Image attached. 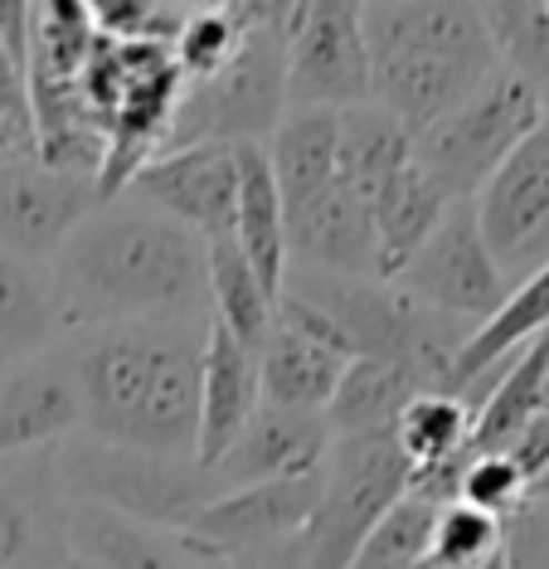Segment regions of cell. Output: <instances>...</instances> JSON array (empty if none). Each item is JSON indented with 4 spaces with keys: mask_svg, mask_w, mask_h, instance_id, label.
I'll return each instance as SVG.
<instances>
[{
    "mask_svg": "<svg viewBox=\"0 0 549 569\" xmlns=\"http://www.w3.org/2000/svg\"><path fill=\"white\" fill-rule=\"evenodd\" d=\"M59 327L112 331L147 321H186L204 302V243L166 214L117 196L54 253Z\"/></svg>",
    "mask_w": 549,
    "mask_h": 569,
    "instance_id": "obj_1",
    "label": "cell"
},
{
    "mask_svg": "<svg viewBox=\"0 0 549 569\" xmlns=\"http://www.w3.org/2000/svg\"><path fill=\"white\" fill-rule=\"evenodd\" d=\"M200 351L204 331L186 321L93 331L69 356L88 438L156 458H194Z\"/></svg>",
    "mask_w": 549,
    "mask_h": 569,
    "instance_id": "obj_2",
    "label": "cell"
},
{
    "mask_svg": "<svg viewBox=\"0 0 549 569\" xmlns=\"http://www.w3.org/2000/svg\"><path fill=\"white\" fill-rule=\"evenodd\" d=\"M370 102L428 132L501 69L481 6H360Z\"/></svg>",
    "mask_w": 549,
    "mask_h": 569,
    "instance_id": "obj_3",
    "label": "cell"
},
{
    "mask_svg": "<svg viewBox=\"0 0 549 569\" xmlns=\"http://www.w3.org/2000/svg\"><path fill=\"white\" fill-rule=\"evenodd\" d=\"M282 24L287 6L253 0V24H248L239 54H233L214 79L186 83L166 137V151L200 147V141H224V147H263L287 118V63H282Z\"/></svg>",
    "mask_w": 549,
    "mask_h": 569,
    "instance_id": "obj_4",
    "label": "cell"
},
{
    "mask_svg": "<svg viewBox=\"0 0 549 569\" xmlns=\"http://www.w3.org/2000/svg\"><path fill=\"white\" fill-rule=\"evenodd\" d=\"M59 482L73 491V501L117 511L156 530H180L204 501L224 491V482L194 458H156V452L98 443V438L63 443Z\"/></svg>",
    "mask_w": 549,
    "mask_h": 569,
    "instance_id": "obj_5",
    "label": "cell"
},
{
    "mask_svg": "<svg viewBox=\"0 0 549 569\" xmlns=\"http://www.w3.org/2000/svg\"><path fill=\"white\" fill-rule=\"evenodd\" d=\"M540 118V98L516 73L496 69L472 98L413 137V166L442 200H477L481 186L501 171V161L530 137Z\"/></svg>",
    "mask_w": 549,
    "mask_h": 569,
    "instance_id": "obj_6",
    "label": "cell"
},
{
    "mask_svg": "<svg viewBox=\"0 0 549 569\" xmlns=\"http://www.w3.org/2000/svg\"><path fill=\"white\" fill-rule=\"evenodd\" d=\"M413 472L395 433L331 438L317 472V507L302 530V569H350L365 536L409 491Z\"/></svg>",
    "mask_w": 549,
    "mask_h": 569,
    "instance_id": "obj_7",
    "label": "cell"
},
{
    "mask_svg": "<svg viewBox=\"0 0 549 569\" xmlns=\"http://www.w3.org/2000/svg\"><path fill=\"white\" fill-rule=\"evenodd\" d=\"M282 63H287V112L292 108L350 112L360 102H370V54H365L360 6H350V0L287 6Z\"/></svg>",
    "mask_w": 549,
    "mask_h": 569,
    "instance_id": "obj_8",
    "label": "cell"
},
{
    "mask_svg": "<svg viewBox=\"0 0 549 569\" xmlns=\"http://www.w3.org/2000/svg\"><path fill=\"white\" fill-rule=\"evenodd\" d=\"M399 292H409L413 302H423L428 312L452 317L462 327H487V321L506 307L511 282L496 268V258L487 249L477 229L472 200L448 204L442 224L428 234V243L418 249L409 263L399 268V278H389Z\"/></svg>",
    "mask_w": 549,
    "mask_h": 569,
    "instance_id": "obj_9",
    "label": "cell"
},
{
    "mask_svg": "<svg viewBox=\"0 0 549 569\" xmlns=\"http://www.w3.org/2000/svg\"><path fill=\"white\" fill-rule=\"evenodd\" d=\"M472 210L506 282H526L549 258V112L481 186Z\"/></svg>",
    "mask_w": 549,
    "mask_h": 569,
    "instance_id": "obj_10",
    "label": "cell"
},
{
    "mask_svg": "<svg viewBox=\"0 0 549 569\" xmlns=\"http://www.w3.org/2000/svg\"><path fill=\"white\" fill-rule=\"evenodd\" d=\"M122 196L190 229L200 243L229 239L233 204H239V147L200 141V147L161 151L127 180Z\"/></svg>",
    "mask_w": 549,
    "mask_h": 569,
    "instance_id": "obj_11",
    "label": "cell"
},
{
    "mask_svg": "<svg viewBox=\"0 0 549 569\" xmlns=\"http://www.w3.org/2000/svg\"><path fill=\"white\" fill-rule=\"evenodd\" d=\"M98 204L102 196L93 176L54 171L39 157L0 161V249L39 268Z\"/></svg>",
    "mask_w": 549,
    "mask_h": 569,
    "instance_id": "obj_12",
    "label": "cell"
},
{
    "mask_svg": "<svg viewBox=\"0 0 549 569\" xmlns=\"http://www.w3.org/2000/svg\"><path fill=\"white\" fill-rule=\"evenodd\" d=\"M311 507H317V477H278V482L219 491L176 536L200 550L204 560H224L239 550L297 540L311 521Z\"/></svg>",
    "mask_w": 549,
    "mask_h": 569,
    "instance_id": "obj_13",
    "label": "cell"
},
{
    "mask_svg": "<svg viewBox=\"0 0 549 569\" xmlns=\"http://www.w3.org/2000/svg\"><path fill=\"white\" fill-rule=\"evenodd\" d=\"M83 429L69 356H30L10 375H0V458H20L34 448H63Z\"/></svg>",
    "mask_w": 549,
    "mask_h": 569,
    "instance_id": "obj_14",
    "label": "cell"
},
{
    "mask_svg": "<svg viewBox=\"0 0 549 569\" xmlns=\"http://www.w3.org/2000/svg\"><path fill=\"white\" fill-rule=\"evenodd\" d=\"M258 405H263L258 351L209 317L200 351V438H194V462L214 472L224 462V452L239 443V433L248 429Z\"/></svg>",
    "mask_w": 549,
    "mask_h": 569,
    "instance_id": "obj_15",
    "label": "cell"
},
{
    "mask_svg": "<svg viewBox=\"0 0 549 569\" xmlns=\"http://www.w3.org/2000/svg\"><path fill=\"white\" fill-rule=\"evenodd\" d=\"M326 452H331V429H326L321 413L258 405V413L248 419L239 443L224 452L214 477L224 482V491L278 482V477H317Z\"/></svg>",
    "mask_w": 549,
    "mask_h": 569,
    "instance_id": "obj_16",
    "label": "cell"
},
{
    "mask_svg": "<svg viewBox=\"0 0 549 569\" xmlns=\"http://www.w3.org/2000/svg\"><path fill=\"white\" fill-rule=\"evenodd\" d=\"M287 258L297 268H317L331 278H379V243H375V219L365 210L360 196L336 180L321 200L302 204L287 214Z\"/></svg>",
    "mask_w": 549,
    "mask_h": 569,
    "instance_id": "obj_17",
    "label": "cell"
},
{
    "mask_svg": "<svg viewBox=\"0 0 549 569\" xmlns=\"http://www.w3.org/2000/svg\"><path fill=\"white\" fill-rule=\"evenodd\" d=\"M63 540H69V555L88 560L93 569H214V560L186 546L176 530L127 521V516L88 507V501L69 507Z\"/></svg>",
    "mask_w": 549,
    "mask_h": 569,
    "instance_id": "obj_18",
    "label": "cell"
},
{
    "mask_svg": "<svg viewBox=\"0 0 549 569\" xmlns=\"http://www.w3.org/2000/svg\"><path fill=\"white\" fill-rule=\"evenodd\" d=\"M268 166L278 180L282 214H297L302 204L321 200L336 186V161H341V112L326 108H292L268 137Z\"/></svg>",
    "mask_w": 549,
    "mask_h": 569,
    "instance_id": "obj_19",
    "label": "cell"
},
{
    "mask_svg": "<svg viewBox=\"0 0 549 569\" xmlns=\"http://www.w3.org/2000/svg\"><path fill=\"white\" fill-rule=\"evenodd\" d=\"M549 405V331L526 341L516 356H506L501 375L491 390L481 395L472 413V438H467V458L481 452H511V443L526 433V423Z\"/></svg>",
    "mask_w": 549,
    "mask_h": 569,
    "instance_id": "obj_20",
    "label": "cell"
},
{
    "mask_svg": "<svg viewBox=\"0 0 549 569\" xmlns=\"http://www.w3.org/2000/svg\"><path fill=\"white\" fill-rule=\"evenodd\" d=\"M350 360L326 351L321 341L282 327L272 317V331L258 346V390H263V405L272 409H297V413H321L331 405L336 385H341Z\"/></svg>",
    "mask_w": 549,
    "mask_h": 569,
    "instance_id": "obj_21",
    "label": "cell"
},
{
    "mask_svg": "<svg viewBox=\"0 0 549 569\" xmlns=\"http://www.w3.org/2000/svg\"><path fill=\"white\" fill-rule=\"evenodd\" d=\"M229 239H233V249L243 253V263L258 273V282L278 297L292 258H287L282 196H278V180H272L263 147H239V204H233Z\"/></svg>",
    "mask_w": 549,
    "mask_h": 569,
    "instance_id": "obj_22",
    "label": "cell"
},
{
    "mask_svg": "<svg viewBox=\"0 0 549 569\" xmlns=\"http://www.w3.org/2000/svg\"><path fill=\"white\" fill-rule=\"evenodd\" d=\"M545 331H549V258L526 282H516L511 297H506V307L487 321V327L472 331V341L462 346V356H457V366H452L448 395L462 399L491 366H501L506 356H516L520 346L535 341V336H545Z\"/></svg>",
    "mask_w": 549,
    "mask_h": 569,
    "instance_id": "obj_23",
    "label": "cell"
},
{
    "mask_svg": "<svg viewBox=\"0 0 549 569\" xmlns=\"http://www.w3.org/2000/svg\"><path fill=\"white\" fill-rule=\"evenodd\" d=\"M448 204L452 200H442L413 161L403 166L395 180L379 186V196L370 200V219H375L379 273H385V282L399 278V268L423 249L428 234H433V229L442 224V214H448Z\"/></svg>",
    "mask_w": 549,
    "mask_h": 569,
    "instance_id": "obj_24",
    "label": "cell"
},
{
    "mask_svg": "<svg viewBox=\"0 0 549 569\" xmlns=\"http://www.w3.org/2000/svg\"><path fill=\"white\" fill-rule=\"evenodd\" d=\"M413 161V132L399 127L385 108L375 102H360V108L341 112V161H336V180L350 190V196L370 200L379 196L385 180H395L403 166Z\"/></svg>",
    "mask_w": 549,
    "mask_h": 569,
    "instance_id": "obj_25",
    "label": "cell"
},
{
    "mask_svg": "<svg viewBox=\"0 0 549 569\" xmlns=\"http://www.w3.org/2000/svg\"><path fill=\"white\" fill-rule=\"evenodd\" d=\"M423 395L403 370L379 366V360H350L341 385H336L331 405L321 409L331 438H370V433H395L399 413L409 399Z\"/></svg>",
    "mask_w": 549,
    "mask_h": 569,
    "instance_id": "obj_26",
    "label": "cell"
},
{
    "mask_svg": "<svg viewBox=\"0 0 549 569\" xmlns=\"http://www.w3.org/2000/svg\"><path fill=\"white\" fill-rule=\"evenodd\" d=\"M204 292H209V307L224 331H233L243 346H263V336L272 331V297L258 273L243 263V253L233 249V239H209L204 243Z\"/></svg>",
    "mask_w": 549,
    "mask_h": 569,
    "instance_id": "obj_27",
    "label": "cell"
},
{
    "mask_svg": "<svg viewBox=\"0 0 549 569\" xmlns=\"http://www.w3.org/2000/svg\"><path fill=\"white\" fill-rule=\"evenodd\" d=\"M54 288L34 263L0 249V366L30 360L54 336Z\"/></svg>",
    "mask_w": 549,
    "mask_h": 569,
    "instance_id": "obj_28",
    "label": "cell"
},
{
    "mask_svg": "<svg viewBox=\"0 0 549 569\" xmlns=\"http://www.w3.org/2000/svg\"><path fill=\"white\" fill-rule=\"evenodd\" d=\"M481 20H487L501 69L516 73L549 112V10L516 0V6H481Z\"/></svg>",
    "mask_w": 549,
    "mask_h": 569,
    "instance_id": "obj_29",
    "label": "cell"
},
{
    "mask_svg": "<svg viewBox=\"0 0 549 569\" xmlns=\"http://www.w3.org/2000/svg\"><path fill=\"white\" fill-rule=\"evenodd\" d=\"M248 24H253V0H243V6H190V16L171 44L180 79L186 83L214 79V73L239 54Z\"/></svg>",
    "mask_w": 549,
    "mask_h": 569,
    "instance_id": "obj_30",
    "label": "cell"
},
{
    "mask_svg": "<svg viewBox=\"0 0 549 569\" xmlns=\"http://www.w3.org/2000/svg\"><path fill=\"white\" fill-rule=\"evenodd\" d=\"M433 521H438V501L423 491H403V497L375 521V530L365 536V546L350 569H409L413 560L428 555L433 540Z\"/></svg>",
    "mask_w": 549,
    "mask_h": 569,
    "instance_id": "obj_31",
    "label": "cell"
},
{
    "mask_svg": "<svg viewBox=\"0 0 549 569\" xmlns=\"http://www.w3.org/2000/svg\"><path fill=\"white\" fill-rule=\"evenodd\" d=\"M190 6L176 0H88V20L112 44H176Z\"/></svg>",
    "mask_w": 549,
    "mask_h": 569,
    "instance_id": "obj_32",
    "label": "cell"
},
{
    "mask_svg": "<svg viewBox=\"0 0 549 569\" xmlns=\"http://www.w3.org/2000/svg\"><path fill=\"white\" fill-rule=\"evenodd\" d=\"M452 501H462V507H472V511L506 526L530 507V487H526V477H520V468L506 458V452H481V458L462 462Z\"/></svg>",
    "mask_w": 549,
    "mask_h": 569,
    "instance_id": "obj_33",
    "label": "cell"
},
{
    "mask_svg": "<svg viewBox=\"0 0 549 569\" xmlns=\"http://www.w3.org/2000/svg\"><path fill=\"white\" fill-rule=\"evenodd\" d=\"M501 550H506V526L501 521L462 507V501L438 507L433 540H428V555H433V560H442L448 569H481Z\"/></svg>",
    "mask_w": 549,
    "mask_h": 569,
    "instance_id": "obj_34",
    "label": "cell"
},
{
    "mask_svg": "<svg viewBox=\"0 0 549 569\" xmlns=\"http://www.w3.org/2000/svg\"><path fill=\"white\" fill-rule=\"evenodd\" d=\"M39 546V507L16 482H0V569H20Z\"/></svg>",
    "mask_w": 549,
    "mask_h": 569,
    "instance_id": "obj_35",
    "label": "cell"
},
{
    "mask_svg": "<svg viewBox=\"0 0 549 569\" xmlns=\"http://www.w3.org/2000/svg\"><path fill=\"white\" fill-rule=\"evenodd\" d=\"M0 118L30 127V88H24V63L0 40Z\"/></svg>",
    "mask_w": 549,
    "mask_h": 569,
    "instance_id": "obj_36",
    "label": "cell"
},
{
    "mask_svg": "<svg viewBox=\"0 0 549 569\" xmlns=\"http://www.w3.org/2000/svg\"><path fill=\"white\" fill-rule=\"evenodd\" d=\"M214 569H302V536L282 540V546H258V550H239L214 560Z\"/></svg>",
    "mask_w": 549,
    "mask_h": 569,
    "instance_id": "obj_37",
    "label": "cell"
},
{
    "mask_svg": "<svg viewBox=\"0 0 549 569\" xmlns=\"http://www.w3.org/2000/svg\"><path fill=\"white\" fill-rule=\"evenodd\" d=\"M520 530H526V555H535V569H549V516L520 511Z\"/></svg>",
    "mask_w": 549,
    "mask_h": 569,
    "instance_id": "obj_38",
    "label": "cell"
},
{
    "mask_svg": "<svg viewBox=\"0 0 549 569\" xmlns=\"http://www.w3.org/2000/svg\"><path fill=\"white\" fill-rule=\"evenodd\" d=\"M530 507H549V468H545V477L530 487Z\"/></svg>",
    "mask_w": 549,
    "mask_h": 569,
    "instance_id": "obj_39",
    "label": "cell"
},
{
    "mask_svg": "<svg viewBox=\"0 0 549 569\" xmlns=\"http://www.w3.org/2000/svg\"><path fill=\"white\" fill-rule=\"evenodd\" d=\"M481 569H520V565H516V555H511V546H506L501 555H496V560H487V565H481Z\"/></svg>",
    "mask_w": 549,
    "mask_h": 569,
    "instance_id": "obj_40",
    "label": "cell"
},
{
    "mask_svg": "<svg viewBox=\"0 0 549 569\" xmlns=\"http://www.w3.org/2000/svg\"><path fill=\"white\" fill-rule=\"evenodd\" d=\"M59 569H93V565H88V560H78V555H63Z\"/></svg>",
    "mask_w": 549,
    "mask_h": 569,
    "instance_id": "obj_41",
    "label": "cell"
},
{
    "mask_svg": "<svg viewBox=\"0 0 549 569\" xmlns=\"http://www.w3.org/2000/svg\"><path fill=\"white\" fill-rule=\"evenodd\" d=\"M409 569H448V565H442V560H433V555H423V560H413Z\"/></svg>",
    "mask_w": 549,
    "mask_h": 569,
    "instance_id": "obj_42",
    "label": "cell"
}]
</instances>
